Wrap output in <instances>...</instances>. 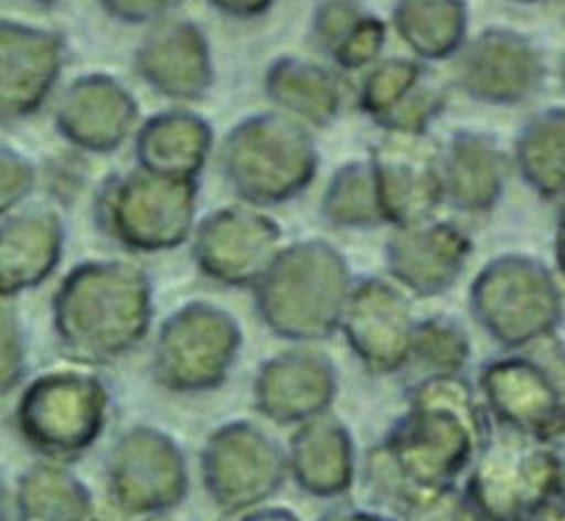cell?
I'll return each instance as SVG.
<instances>
[{"label": "cell", "instance_id": "1", "mask_svg": "<svg viewBox=\"0 0 565 521\" xmlns=\"http://www.w3.org/2000/svg\"><path fill=\"white\" fill-rule=\"evenodd\" d=\"M486 435L475 386L459 373L426 375L375 453L404 497L411 488L452 486L470 468Z\"/></svg>", "mask_w": 565, "mask_h": 521}, {"label": "cell", "instance_id": "2", "mask_svg": "<svg viewBox=\"0 0 565 521\" xmlns=\"http://www.w3.org/2000/svg\"><path fill=\"white\" fill-rule=\"evenodd\" d=\"M468 470L463 492L483 521H530L561 501V444L499 428Z\"/></svg>", "mask_w": 565, "mask_h": 521}, {"label": "cell", "instance_id": "3", "mask_svg": "<svg viewBox=\"0 0 565 521\" xmlns=\"http://www.w3.org/2000/svg\"><path fill=\"white\" fill-rule=\"evenodd\" d=\"M287 450L249 422H230L207 435L201 477L225 512H245L267 501L287 477Z\"/></svg>", "mask_w": 565, "mask_h": 521}, {"label": "cell", "instance_id": "4", "mask_svg": "<svg viewBox=\"0 0 565 521\" xmlns=\"http://www.w3.org/2000/svg\"><path fill=\"white\" fill-rule=\"evenodd\" d=\"M241 347V329L216 307L190 305L163 325L154 347V378L174 393H201L225 382Z\"/></svg>", "mask_w": 565, "mask_h": 521}, {"label": "cell", "instance_id": "5", "mask_svg": "<svg viewBox=\"0 0 565 521\" xmlns=\"http://www.w3.org/2000/svg\"><path fill=\"white\" fill-rule=\"evenodd\" d=\"M481 395L499 428L543 442L563 439V384L561 375L521 353L497 358L479 371Z\"/></svg>", "mask_w": 565, "mask_h": 521}, {"label": "cell", "instance_id": "6", "mask_svg": "<svg viewBox=\"0 0 565 521\" xmlns=\"http://www.w3.org/2000/svg\"><path fill=\"white\" fill-rule=\"evenodd\" d=\"M117 514L124 521H152L188 495L185 457L170 435L137 426L117 446Z\"/></svg>", "mask_w": 565, "mask_h": 521}, {"label": "cell", "instance_id": "7", "mask_svg": "<svg viewBox=\"0 0 565 521\" xmlns=\"http://www.w3.org/2000/svg\"><path fill=\"white\" fill-rule=\"evenodd\" d=\"M338 393L333 362L309 349L278 353L260 364L254 382V404L276 424H302L324 415Z\"/></svg>", "mask_w": 565, "mask_h": 521}, {"label": "cell", "instance_id": "8", "mask_svg": "<svg viewBox=\"0 0 565 521\" xmlns=\"http://www.w3.org/2000/svg\"><path fill=\"white\" fill-rule=\"evenodd\" d=\"M344 336L369 371L395 373L411 362L408 307L377 280L353 287L344 300Z\"/></svg>", "mask_w": 565, "mask_h": 521}, {"label": "cell", "instance_id": "9", "mask_svg": "<svg viewBox=\"0 0 565 521\" xmlns=\"http://www.w3.org/2000/svg\"><path fill=\"white\" fill-rule=\"evenodd\" d=\"M287 470L307 495L324 499L344 495L355 472L349 430L327 415L298 424L287 450Z\"/></svg>", "mask_w": 565, "mask_h": 521}, {"label": "cell", "instance_id": "10", "mask_svg": "<svg viewBox=\"0 0 565 521\" xmlns=\"http://www.w3.org/2000/svg\"><path fill=\"white\" fill-rule=\"evenodd\" d=\"M470 358V340L450 318H428L413 329L411 360L424 364L428 375H455Z\"/></svg>", "mask_w": 565, "mask_h": 521}, {"label": "cell", "instance_id": "11", "mask_svg": "<svg viewBox=\"0 0 565 521\" xmlns=\"http://www.w3.org/2000/svg\"><path fill=\"white\" fill-rule=\"evenodd\" d=\"M388 521H483L466 492L452 486L411 488L393 508Z\"/></svg>", "mask_w": 565, "mask_h": 521}, {"label": "cell", "instance_id": "12", "mask_svg": "<svg viewBox=\"0 0 565 521\" xmlns=\"http://www.w3.org/2000/svg\"><path fill=\"white\" fill-rule=\"evenodd\" d=\"M241 521H302L287 506H256L243 512Z\"/></svg>", "mask_w": 565, "mask_h": 521}, {"label": "cell", "instance_id": "13", "mask_svg": "<svg viewBox=\"0 0 565 521\" xmlns=\"http://www.w3.org/2000/svg\"><path fill=\"white\" fill-rule=\"evenodd\" d=\"M324 521H386L375 512H366V510H351V512H338Z\"/></svg>", "mask_w": 565, "mask_h": 521}, {"label": "cell", "instance_id": "14", "mask_svg": "<svg viewBox=\"0 0 565 521\" xmlns=\"http://www.w3.org/2000/svg\"><path fill=\"white\" fill-rule=\"evenodd\" d=\"M530 521H565L563 519V501H556L552 503L550 508L541 510L536 517H532Z\"/></svg>", "mask_w": 565, "mask_h": 521}]
</instances>
